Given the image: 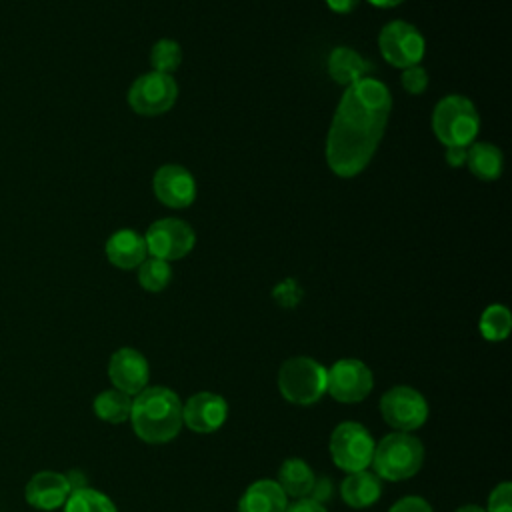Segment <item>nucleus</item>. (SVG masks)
<instances>
[{
	"instance_id": "obj_18",
	"label": "nucleus",
	"mask_w": 512,
	"mask_h": 512,
	"mask_svg": "<svg viewBox=\"0 0 512 512\" xmlns=\"http://www.w3.org/2000/svg\"><path fill=\"white\" fill-rule=\"evenodd\" d=\"M370 70H374V64L364 60L356 50L348 46H338L328 56V74L342 86H350L362 78H368Z\"/></svg>"
},
{
	"instance_id": "obj_8",
	"label": "nucleus",
	"mask_w": 512,
	"mask_h": 512,
	"mask_svg": "<svg viewBox=\"0 0 512 512\" xmlns=\"http://www.w3.org/2000/svg\"><path fill=\"white\" fill-rule=\"evenodd\" d=\"M378 48L386 62L396 68H408L420 64L426 52V42L416 26L404 20H392L380 30Z\"/></svg>"
},
{
	"instance_id": "obj_24",
	"label": "nucleus",
	"mask_w": 512,
	"mask_h": 512,
	"mask_svg": "<svg viewBox=\"0 0 512 512\" xmlns=\"http://www.w3.org/2000/svg\"><path fill=\"white\" fill-rule=\"evenodd\" d=\"M512 316L506 306L490 304L480 316V332L490 342H500L510 334Z\"/></svg>"
},
{
	"instance_id": "obj_30",
	"label": "nucleus",
	"mask_w": 512,
	"mask_h": 512,
	"mask_svg": "<svg viewBox=\"0 0 512 512\" xmlns=\"http://www.w3.org/2000/svg\"><path fill=\"white\" fill-rule=\"evenodd\" d=\"M388 512H434L422 496H404L390 506Z\"/></svg>"
},
{
	"instance_id": "obj_15",
	"label": "nucleus",
	"mask_w": 512,
	"mask_h": 512,
	"mask_svg": "<svg viewBox=\"0 0 512 512\" xmlns=\"http://www.w3.org/2000/svg\"><path fill=\"white\" fill-rule=\"evenodd\" d=\"M70 492H72V486L68 482V476L60 474V472H52V470L34 474L24 488L26 502L30 506H34L38 510H46V512L64 506Z\"/></svg>"
},
{
	"instance_id": "obj_28",
	"label": "nucleus",
	"mask_w": 512,
	"mask_h": 512,
	"mask_svg": "<svg viewBox=\"0 0 512 512\" xmlns=\"http://www.w3.org/2000/svg\"><path fill=\"white\" fill-rule=\"evenodd\" d=\"M486 512H512V484L510 482H502L490 492Z\"/></svg>"
},
{
	"instance_id": "obj_29",
	"label": "nucleus",
	"mask_w": 512,
	"mask_h": 512,
	"mask_svg": "<svg viewBox=\"0 0 512 512\" xmlns=\"http://www.w3.org/2000/svg\"><path fill=\"white\" fill-rule=\"evenodd\" d=\"M274 298L278 300V304H282V306H296L298 304V300L302 298V290H300V286L296 284V280L294 278H286V280H282L276 288H274Z\"/></svg>"
},
{
	"instance_id": "obj_1",
	"label": "nucleus",
	"mask_w": 512,
	"mask_h": 512,
	"mask_svg": "<svg viewBox=\"0 0 512 512\" xmlns=\"http://www.w3.org/2000/svg\"><path fill=\"white\" fill-rule=\"evenodd\" d=\"M392 110V96L378 78L346 86L326 136V162L340 178L360 174L372 160Z\"/></svg>"
},
{
	"instance_id": "obj_22",
	"label": "nucleus",
	"mask_w": 512,
	"mask_h": 512,
	"mask_svg": "<svg viewBox=\"0 0 512 512\" xmlns=\"http://www.w3.org/2000/svg\"><path fill=\"white\" fill-rule=\"evenodd\" d=\"M132 398L116 388L104 390L94 398V412L100 420L110 424H120L130 420Z\"/></svg>"
},
{
	"instance_id": "obj_17",
	"label": "nucleus",
	"mask_w": 512,
	"mask_h": 512,
	"mask_svg": "<svg viewBox=\"0 0 512 512\" xmlns=\"http://www.w3.org/2000/svg\"><path fill=\"white\" fill-rule=\"evenodd\" d=\"M288 506V496L282 492L276 480H256L252 482L238 502V512H284Z\"/></svg>"
},
{
	"instance_id": "obj_9",
	"label": "nucleus",
	"mask_w": 512,
	"mask_h": 512,
	"mask_svg": "<svg viewBox=\"0 0 512 512\" xmlns=\"http://www.w3.org/2000/svg\"><path fill=\"white\" fill-rule=\"evenodd\" d=\"M380 414L398 432H412L428 418L424 396L410 386H394L380 398Z\"/></svg>"
},
{
	"instance_id": "obj_3",
	"label": "nucleus",
	"mask_w": 512,
	"mask_h": 512,
	"mask_svg": "<svg viewBox=\"0 0 512 512\" xmlns=\"http://www.w3.org/2000/svg\"><path fill=\"white\" fill-rule=\"evenodd\" d=\"M424 460L422 442L408 432H392L384 436L372 454L374 474L380 480H406L414 476Z\"/></svg>"
},
{
	"instance_id": "obj_25",
	"label": "nucleus",
	"mask_w": 512,
	"mask_h": 512,
	"mask_svg": "<svg viewBox=\"0 0 512 512\" xmlns=\"http://www.w3.org/2000/svg\"><path fill=\"white\" fill-rule=\"evenodd\" d=\"M170 278H172V268L166 260L150 256L138 266V282L148 292L164 290L170 284Z\"/></svg>"
},
{
	"instance_id": "obj_33",
	"label": "nucleus",
	"mask_w": 512,
	"mask_h": 512,
	"mask_svg": "<svg viewBox=\"0 0 512 512\" xmlns=\"http://www.w3.org/2000/svg\"><path fill=\"white\" fill-rule=\"evenodd\" d=\"M466 154H468V146H446V162L452 168H460L462 164H466Z\"/></svg>"
},
{
	"instance_id": "obj_4",
	"label": "nucleus",
	"mask_w": 512,
	"mask_h": 512,
	"mask_svg": "<svg viewBox=\"0 0 512 512\" xmlns=\"http://www.w3.org/2000/svg\"><path fill=\"white\" fill-rule=\"evenodd\" d=\"M432 130L444 146H470L480 130V116L470 98L450 94L432 112Z\"/></svg>"
},
{
	"instance_id": "obj_23",
	"label": "nucleus",
	"mask_w": 512,
	"mask_h": 512,
	"mask_svg": "<svg viewBox=\"0 0 512 512\" xmlns=\"http://www.w3.org/2000/svg\"><path fill=\"white\" fill-rule=\"evenodd\" d=\"M64 512H118L116 504L100 490L76 488L64 502Z\"/></svg>"
},
{
	"instance_id": "obj_7",
	"label": "nucleus",
	"mask_w": 512,
	"mask_h": 512,
	"mask_svg": "<svg viewBox=\"0 0 512 512\" xmlns=\"http://www.w3.org/2000/svg\"><path fill=\"white\" fill-rule=\"evenodd\" d=\"M178 98V84L170 74L146 72L138 76L128 90V104L142 116H158L174 106Z\"/></svg>"
},
{
	"instance_id": "obj_2",
	"label": "nucleus",
	"mask_w": 512,
	"mask_h": 512,
	"mask_svg": "<svg viewBox=\"0 0 512 512\" xmlns=\"http://www.w3.org/2000/svg\"><path fill=\"white\" fill-rule=\"evenodd\" d=\"M130 422L136 436L148 444H164L182 428V402L166 386L144 388L132 400Z\"/></svg>"
},
{
	"instance_id": "obj_27",
	"label": "nucleus",
	"mask_w": 512,
	"mask_h": 512,
	"mask_svg": "<svg viewBox=\"0 0 512 512\" xmlns=\"http://www.w3.org/2000/svg\"><path fill=\"white\" fill-rule=\"evenodd\" d=\"M400 82L408 94H422L428 86V74L420 64H414V66L404 68Z\"/></svg>"
},
{
	"instance_id": "obj_10",
	"label": "nucleus",
	"mask_w": 512,
	"mask_h": 512,
	"mask_svg": "<svg viewBox=\"0 0 512 512\" xmlns=\"http://www.w3.org/2000/svg\"><path fill=\"white\" fill-rule=\"evenodd\" d=\"M146 250L160 260H178L186 256L194 244H196V234L190 224L178 218H162L156 220L148 226L144 234Z\"/></svg>"
},
{
	"instance_id": "obj_14",
	"label": "nucleus",
	"mask_w": 512,
	"mask_h": 512,
	"mask_svg": "<svg viewBox=\"0 0 512 512\" xmlns=\"http://www.w3.org/2000/svg\"><path fill=\"white\" fill-rule=\"evenodd\" d=\"M228 416V404L214 392H198L182 404V424L192 432L210 434L218 430Z\"/></svg>"
},
{
	"instance_id": "obj_26",
	"label": "nucleus",
	"mask_w": 512,
	"mask_h": 512,
	"mask_svg": "<svg viewBox=\"0 0 512 512\" xmlns=\"http://www.w3.org/2000/svg\"><path fill=\"white\" fill-rule=\"evenodd\" d=\"M150 62L156 72H162V74L174 72L182 62L180 44L172 38H160L150 50Z\"/></svg>"
},
{
	"instance_id": "obj_21",
	"label": "nucleus",
	"mask_w": 512,
	"mask_h": 512,
	"mask_svg": "<svg viewBox=\"0 0 512 512\" xmlns=\"http://www.w3.org/2000/svg\"><path fill=\"white\" fill-rule=\"evenodd\" d=\"M314 472L302 458H288L278 470V486L286 496L292 498H308L314 486Z\"/></svg>"
},
{
	"instance_id": "obj_34",
	"label": "nucleus",
	"mask_w": 512,
	"mask_h": 512,
	"mask_svg": "<svg viewBox=\"0 0 512 512\" xmlns=\"http://www.w3.org/2000/svg\"><path fill=\"white\" fill-rule=\"evenodd\" d=\"M358 2H360V0H326L328 8H330L332 12H338V14H348V12H352V10L358 6Z\"/></svg>"
},
{
	"instance_id": "obj_16",
	"label": "nucleus",
	"mask_w": 512,
	"mask_h": 512,
	"mask_svg": "<svg viewBox=\"0 0 512 512\" xmlns=\"http://www.w3.org/2000/svg\"><path fill=\"white\" fill-rule=\"evenodd\" d=\"M106 258L110 264L122 270H130L140 266L146 260V242L144 236L138 234L132 228H122L116 230L108 240H106Z\"/></svg>"
},
{
	"instance_id": "obj_19",
	"label": "nucleus",
	"mask_w": 512,
	"mask_h": 512,
	"mask_svg": "<svg viewBox=\"0 0 512 512\" xmlns=\"http://www.w3.org/2000/svg\"><path fill=\"white\" fill-rule=\"evenodd\" d=\"M382 494V480L368 470L350 472L340 484L342 500L352 508L372 506Z\"/></svg>"
},
{
	"instance_id": "obj_32",
	"label": "nucleus",
	"mask_w": 512,
	"mask_h": 512,
	"mask_svg": "<svg viewBox=\"0 0 512 512\" xmlns=\"http://www.w3.org/2000/svg\"><path fill=\"white\" fill-rule=\"evenodd\" d=\"M284 512H326V508L324 504H318L312 498H298L296 502L288 504Z\"/></svg>"
},
{
	"instance_id": "obj_12",
	"label": "nucleus",
	"mask_w": 512,
	"mask_h": 512,
	"mask_svg": "<svg viewBox=\"0 0 512 512\" xmlns=\"http://www.w3.org/2000/svg\"><path fill=\"white\" fill-rule=\"evenodd\" d=\"M148 360L136 348H118L108 362V378L116 390L136 396L148 384Z\"/></svg>"
},
{
	"instance_id": "obj_11",
	"label": "nucleus",
	"mask_w": 512,
	"mask_h": 512,
	"mask_svg": "<svg viewBox=\"0 0 512 512\" xmlns=\"http://www.w3.org/2000/svg\"><path fill=\"white\" fill-rule=\"evenodd\" d=\"M372 386L374 378L370 368L356 358L338 360L330 370H326V392L338 402H362L370 394Z\"/></svg>"
},
{
	"instance_id": "obj_20",
	"label": "nucleus",
	"mask_w": 512,
	"mask_h": 512,
	"mask_svg": "<svg viewBox=\"0 0 512 512\" xmlns=\"http://www.w3.org/2000/svg\"><path fill=\"white\" fill-rule=\"evenodd\" d=\"M466 164L476 178L492 182L502 174L504 158L498 146L490 142H472V146H468Z\"/></svg>"
},
{
	"instance_id": "obj_36",
	"label": "nucleus",
	"mask_w": 512,
	"mask_h": 512,
	"mask_svg": "<svg viewBox=\"0 0 512 512\" xmlns=\"http://www.w3.org/2000/svg\"><path fill=\"white\" fill-rule=\"evenodd\" d=\"M456 512H486L482 506H476V504H464L460 508H456Z\"/></svg>"
},
{
	"instance_id": "obj_6",
	"label": "nucleus",
	"mask_w": 512,
	"mask_h": 512,
	"mask_svg": "<svg viewBox=\"0 0 512 512\" xmlns=\"http://www.w3.org/2000/svg\"><path fill=\"white\" fill-rule=\"evenodd\" d=\"M374 440L370 432L358 422H342L330 436V456L344 472L366 470L372 464Z\"/></svg>"
},
{
	"instance_id": "obj_35",
	"label": "nucleus",
	"mask_w": 512,
	"mask_h": 512,
	"mask_svg": "<svg viewBox=\"0 0 512 512\" xmlns=\"http://www.w3.org/2000/svg\"><path fill=\"white\" fill-rule=\"evenodd\" d=\"M368 2L376 8H392V6H398L404 0H368Z\"/></svg>"
},
{
	"instance_id": "obj_5",
	"label": "nucleus",
	"mask_w": 512,
	"mask_h": 512,
	"mask_svg": "<svg viewBox=\"0 0 512 512\" xmlns=\"http://www.w3.org/2000/svg\"><path fill=\"white\" fill-rule=\"evenodd\" d=\"M278 388L292 404H314L326 392V368L306 356L290 358L278 370Z\"/></svg>"
},
{
	"instance_id": "obj_31",
	"label": "nucleus",
	"mask_w": 512,
	"mask_h": 512,
	"mask_svg": "<svg viewBox=\"0 0 512 512\" xmlns=\"http://www.w3.org/2000/svg\"><path fill=\"white\" fill-rule=\"evenodd\" d=\"M330 494H332V482H330V478L324 476V478L314 480V486H312L308 498H312L318 504H324L330 498Z\"/></svg>"
},
{
	"instance_id": "obj_13",
	"label": "nucleus",
	"mask_w": 512,
	"mask_h": 512,
	"mask_svg": "<svg viewBox=\"0 0 512 512\" xmlns=\"http://www.w3.org/2000/svg\"><path fill=\"white\" fill-rule=\"evenodd\" d=\"M152 188L156 198L170 208H186L196 198V180L180 164H164L156 170Z\"/></svg>"
}]
</instances>
